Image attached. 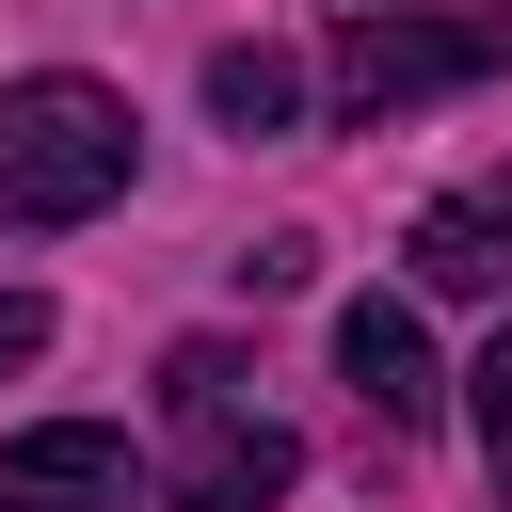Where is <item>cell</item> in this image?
I'll return each mask as SVG.
<instances>
[{
	"label": "cell",
	"instance_id": "6da1fadb",
	"mask_svg": "<svg viewBox=\"0 0 512 512\" xmlns=\"http://www.w3.org/2000/svg\"><path fill=\"white\" fill-rule=\"evenodd\" d=\"M128 96L112 80H0V224H96L128 192Z\"/></svg>",
	"mask_w": 512,
	"mask_h": 512
},
{
	"label": "cell",
	"instance_id": "7a4b0ae2",
	"mask_svg": "<svg viewBox=\"0 0 512 512\" xmlns=\"http://www.w3.org/2000/svg\"><path fill=\"white\" fill-rule=\"evenodd\" d=\"M160 432H176V512H272V496L304 480L288 416L256 400V368H240L224 336H192V352L160 368Z\"/></svg>",
	"mask_w": 512,
	"mask_h": 512
},
{
	"label": "cell",
	"instance_id": "3957f363",
	"mask_svg": "<svg viewBox=\"0 0 512 512\" xmlns=\"http://www.w3.org/2000/svg\"><path fill=\"white\" fill-rule=\"evenodd\" d=\"M336 112L352 128H400V112H432V96H464V80H512V0H384V16H352L336 32Z\"/></svg>",
	"mask_w": 512,
	"mask_h": 512
},
{
	"label": "cell",
	"instance_id": "277c9868",
	"mask_svg": "<svg viewBox=\"0 0 512 512\" xmlns=\"http://www.w3.org/2000/svg\"><path fill=\"white\" fill-rule=\"evenodd\" d=\"M0 512H144V464L128 432L48 416V432H0Z\"/></svg>",
	"mask_w": 512,
	"mask_h": 512
},
{
	"label": "cell",
	"instance_id": "5b68a950",
	"mask_svg": "<svg viewBox=\"0 0 512 512\" xmlns=\"http://www.w3.org/2000/svg\"><path fill=\"white\" fill-rule=\"evenodd\" d=\"M336 384L368 400V432H432V400H448V384H432L416 304H384V288H368V304H336Z\"/></svg>",
	"mask_w": 512,
	"mask_h": 512
},
{
	"label": "cell",
	"instance_id": "8992f818",
	"mask_svg": "<svg viewBox=\"0 0 512 512\" xmlns=\"http://www.w3.org/2000/svg\"><path fill=\"white\" fill-rule=\"evenodd\" d=\"M400 256H416V288H448V304H496V288H512V160H496V176H464V192H432Z\"/></svg>",
	"mask_w": 512,
	"mask_h": 512
},
{
	"label": "cell",
	"instance_id": "52a82bcc",
	"mask_svg": "<svg viewBox=\"0 0 512 512\" xmlns=\"http://www.w3.org/2000/svg\"><path fill=\"white\" fill-rule=\"evenodd\" d=\"M208 112H224L240 144H272V128L304 112V64H288V48H208Z\"/></svg>",
	"mask_w": 512,
	"mask_h": 512
},
{
	"label": "cell",
	"instance_id": "ba28073f",
	"mask_svg": "<svg viewBox=\"0 0 512 512\" xmlns=\"http://www.w3.org/2000/svg\"><path fill=\"white\" fill-rule=\"evenodd\" d=\"M464 384H480V464H496V496H512V336H496Z\"/></svg>",
	"mask_w": 512,
	"mask_h": 512
},
{
	"label": "cell",
	"instance_id": "9c48e42d",
	"mask_svg": "<svg viewBox=\"0 0 512 512\" xmlns=\"http://www.w3.org/2000/svg\"><path fill=\"white\" fill-rule=\"evenodd\" d=\"M48 352V288H0V368H32Z\"/></svg>",
	"mask_w": 512,
	"mask_h": 512
}]
</instances>
